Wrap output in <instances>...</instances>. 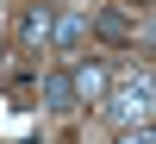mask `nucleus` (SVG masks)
Wrapping results in <instances>:
<instances>
[{
	"mask_svg": "<svg viewBox=\"0 0 156 144\" xmlns=\"http://www.w3.org/2000/svg\"><path fill=\"white\" fill-rule=\"evenodd\" d=\"M150 107H156V94H150V69H137V82H131V88L106 94V119L119 125V132H131V125H150Z\"/></svg>",
	"mask_w": 156,
	"mask_h": 144,
	"instance_id": "1",
	"label": "nucleus"
},
{
	"mask_svg": "<svg viewBox=\"0 0 156 144\" xmlns=\"http://www.w3.org/2000/svg\"><path fill=\"white\" fill-rule=\"evenodd\" d=\"M69 94H75V107H100V100L112 94V75H106V63H69Z\"/></svg>",
	"mask_w": 156,
	"mask_h": 144,
	"instance_id": "2",
	"label": "nucleus"
},
{
	"mask_svg": "<svg viewBox=\"0 0 156 144\" xmlns=\"http://www.w3.org/2000/svg\"><path fill=\"white\" fill-rule=\"evenodd\" d=\"M50 44H56L62 57H75V50L87 44V13H69V6H56V19H50Z\"/></svg>",
	"mask_w": 156,
	"mask_h": 144,
	"instance_id": "3",
	"label": "nucleus"
},
{
	"mask_svg": "<svg viewBox=\"0 0 156 144\" xmlns=\"http://www.w3.org/2000/svg\"><path fill=\"white\" fill-rule=\"evenodd\" d=\"M50 19H56V6H25L19 13V44H50Z\"/></svg>",
	"mask_w": 156,
	"mask_h": 144,
	"instance_id": "4",
	"label": "nucleus"
},
{
	"mask_svg": "<svg viewBox=\"0 0 156 144\" xmlns=\"http://www.w3.org/2000/svg\"><path fill=\"white\" fill-rule=\"evenodd\" d=\"M87 31H100L106 44H131V38H137V25L125 19V13H87Z\"/></svg>",
	"mask_w": 156,
	"mask_h": 144,
	"instance_id": "5",
	"label": "nucleus"
},
{
	"mask_svg": "<svg viewBox=\"0 0 156 144\" xmlns=\"http://www.w3.org/2000/svg\"><path fill=\"white\" fill-rule=\"evenodd\" d=\"M37 94H44L50 113H75V94H69V69H50L44 82H37Z\"/></svg>",
	"mask_w": 156,
	"mask_h": 144,
	"instance_id": "6",
	"label": "nucleus"
},
{
	"mask_svg": "<svg viewBox=\"0 0 156 144\" xmlns=\"http://www.w3.org/2000/svg\"><path fill=\"white\" fill-rule=\"evenodd\" d=\"M119 144H156V132L150 125H131V132H119Z\"/></svg>",
	"mask_w": 156,
	"mask_h": 144,
	"instance_id": "7",
	"label": "nucleus"
}]
</instances>
